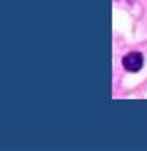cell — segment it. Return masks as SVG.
I'll use <instances>...</instances> for the list:
<instances>
[{
    "instance_id": "obj_1",
    "label": "cell",
    "mask_w": 147,
    "mask_h": 151,
    "mask_svg": "<svg viewBox=\"0 0 147 151\" xmlns=\"http://www.w3.org/2000/svg\"><path fill=\"white\" fill-rule=\"evenodd\" d=\"M122 63H123V68H125L127 71L136 73V71H139L142 68V65H144V58H142L141 52H131V54H128V55L123 57Z\"/></svg>"
}]
</instances>
